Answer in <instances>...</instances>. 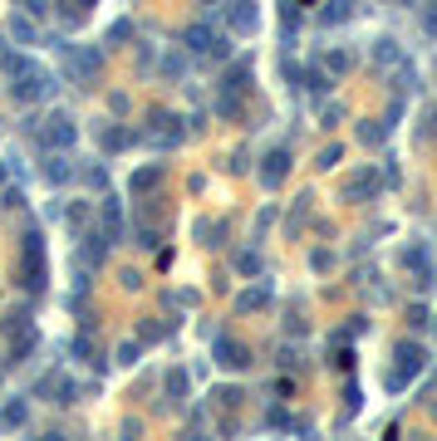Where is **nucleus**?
Instances as JSON below:
<instances>
[{"instance_id": "nucleus-6", "label": "nucleus", "mask_w": 437, "mask_h": 441, "mask_svg": "<svg viewBox=\"0 0 437 441\" xmlns=\"http://www.w3.org/2000/svg\"><path fill=\"white\" fill-rule=\"evenodd\" d=\"M226 25H231L236 35H256V25H260L256 0H231V6H226Z\"/></svg>"}, {"instance_id": "nucleus-29", "label": "nucleus", "mask_w": 437, "mask_h": 441, "mask_svg": "<svg viewBox=\"0 0 437 441\" xmlns=\"http://www.w3.org/2000/svg\"><path fill=\"white\" fill-rule=\"evenodd\" d=\"M378 59L393 64V59H398V44H393V39H378Z\"/></svg>"}, {"instance_id": "nucleus-34", "label": "nucleus", "mask_w": 437, "mask_h": 441, "mask_svg": "<svg viewBox=\"0 0 437 441\" xmlns=\"http://www.w3.org/2000/svg\"><path fill=\"white\" fill-rule=\"evenodd\" d=\"M359 138H364V142H384V128H368V123H364V128H359Z\"/></svg>"}, {"instance_id": "nucleus-38", "label": "nucleus", "mask_w": 437, "mask_h": 441, "mask_svg": "<svg viewBox=\"0 0 437 441\" xmlns=\"http://www.w3.org/2000/svg\"><path fill=\"white\" fill-rule=\"evenodd\" d=\"M403 6H413V0H403Z\"/></svg>"}, {"instance_id": "nucleus-18", "label": "nucleus", "mask_w": 437, "mask_h": 441, "mask_svg": "<svg viewBox=\"0 0 437 441\" xmlns=\"http://www.w3.org/2000/svg\"><path fill=\"white\" fill-rule=\"evenodd\" d=\"M69 353H74L79 363H89V368H103V353L93 348V339H89V334H84V339H74V344H69Z\"/></svg>"}, {"instance_id": "nucleus-4", "label": "nucleus", "mask_w": 437, "mask_h": 441, "mask_svg": "<svg viewBox=\"0 0 437 441\" xmlns=\"http://www.w3.org/2000/svg\"><path fill=\"white\" fill-rule=\"evenodd\" d=\"M39 177H44V187H69V182H74V162H69L60 147H44V157H39Z\"/></svg>"}, {"instance_id": "nucleus-37", "label": "nucleus", "mask_w": 437, "mask_h": 441, "mask_svg": "<svg viewBox=\"0 0 437 441\" xmlns=\"http://www.w3.org/2000/svg\"><path fill=\"white\" fill-rule=\"evenodd\" d=\"M432 123H437V108H432Z\"/></svg>"}, {"instance_id": "nucleus-33", "label": "nucleus", "mask_w": 437, "mask_h": 441, "mask_svg": "<svg viewBox=\"0 0 437 441\" xmlns=\"http://www.w3.org/2000/svg\"><path fill=\"white\" fill-rule=\"evenodd\" d=\"M25 10H30V15H39V20H44V15H49V0H25Z\"/></svg>"}, {"instance_id": "nucleus-19", "label": "nucleus", "mask_w": 437, "mask_h": 441, "mask_svg": "<svg viewBox=\"0 0 437 441\" xmlns=\"http://www.w3.org/2000/svg\"><path fill=\"white\" fill-rule=\"evenodd\" d=\"M157 182H162V167H138V172H133V182H128V187H133V191H138V196H143V191H152V187H157Z\"/></svg>"}, {"instance_id": "nucleus-28", "label": "nucleus", "mask_w": 437, "mask_h": 441, "mask_svg": "<svg viewBox=\"0 0 437 441\" xmlns=\"http://www.w3.org/2000/svg\"><path fill=\"white\" fill-rule=\"evenodd\" d=\"M324 64H330V69H335V74H344V69H349V64H354V59H349V54H344V49H335V54H330V59H324Z\"/></svg>"}, {"instance_id": "nucleus-14", "label": "nucleus", "mask_w": 437, "mask_h": 441, "mask_svg": "<svg viewBox=\"0 0 437 441\" xmlns=\"http://www.w3.org/2000/svg\"><path fill=\"white\" fill-rule=\"evenodd\" d=\"M98 142H103V152H123V147H133V142H138V133H128V128H103V133H98Z\"/></svg>"}, {"instance_id": "nucleus-10", "label": "nucleus", "mask_w": 437, "mask_h": 441, "mask_svg": "<svg viewBox=\"0 0 437 441\" xmlns=\"http://www.w3.org/2000/svg\"><path fill=\"white\" fill-rule=\"evenodd\" d=\"M108 245H114V241H108L103 231H89V236L79 241V260H84L89 270H98V265H103V255H108Z\"/></svg>"}, {"instance_id": "nucleus-15", "label": "nucleus", "mask_w": 437, "mask_h": 441, "mask_svg": "<svg viewBox=\"0 0 437 441\" xmlns=\"http://www.w3.org/2000/svg\"><path fill=\"white\" fill-rule=\"evenodd\" d=\"M35 348H39V334H30V328H25V334H15V344H10V358H6V363L15 368V363H25Z\"/></svg>"}, {"instance_id": "nucleus-5", "label": "nucleus", "mask_w": 437, "mask_h": 441, "mask_svg": "<svg viewBox=\"0 0 437 441\" xmlns=\"http://www.w3.org/2000/svg\"><path fill=\"white\" fill-rule=\"evenodd\" d=\"M98 69H103V54L98 49H79V54H69V79L79 84V88H89V84H98Z\"/></svg>"}, {"instance_id": "nucleus-3", "label": "nucleus", "mask_w": 437, "mask_h": 441, "mask_svg": "<svg viewBox=\"0 0 437 441\" xmlns=\"http://www.w3.org/2000/svg\"><path fill=\"white\" fill-rule=\"evenodd\" d=\"M79 142V123L69 118V113H49L44 118V128H39V147H60V152H69Z\"/></svg>"}, {"instance_id": "nucleus-22", "label": "nucleus", "mask_w": 437, "mask_h": 441, "mask_svg": "<svg viewBox=\"0 0 437 441\" xmlns=\"http://www.w3.org/2000/svg\"><path fill=\"white\" fill-rule=\"evenodd\" d=\"M10 35H15L20 44H35V39H39V30H35L25 15H10Z\"/></svg>"}, {"instance_id": "nucleus-13", "label": "nucleus", "mask_w": 437, "mask_h": 441, "mask_svg": "<svg viewBox=\"0 0 437 441\" xmlns=\"http://www.w3.org/2000/svg\"><path fill=\"white\" fill-rule=\"evenodd\" d=\"M25 328H30V304L6 309V319H0V334H6V339H15V334H25Z\"/></svg>"}, {"instance_id": "nucleus-25", "label": "nucleus", "mask_w": 437, "mask_h": 441, "mask_svg": "<svg viewBox=\"0 0 437 441\" xmlns=\"http://www.w3.org/2000/svg\"><path fill=\"white\" fill-rule=\"evenodd\" d=\"M0 206H6V211H25V191L20 187H6V191H0Z\"/></svg>"}, {"instance_id": "nucleus-23", "label": "nucleus", "mask_w": 437, "mask_h": 441, "mask_svg": "<svg viewBox=\"0 0 437 441\" xmlns=\"http://www.w3.org/2000/svg\"><path fill=\"white\" fill-rule=\"evenodd\" d=\"M168 397H172V402H182V397H187V373H182V368H172V373H168Z\"/></svg>"}, {"instance_id": "nucleus-9", "label": "nucleus", "mask_w": 437, "mask_h": 441, "mask_svg": "<svg viewBox=\"0 0 437 441\" xmlns=\"http://www.w3.org/2000/svg\"><path fill=\"white\" fill-rule=\"evenodd\" d=\"M211 353H216V363L231 368V373H236V368H251V353H246V344H236V339H216Z\"/></svg>"}, {"instance_id": "nucleus-32", "label": "nucleus", "mask_w": 437, "mask_h": 441, "mask_svg": "<svg viewBox=\"0 0 437 441\" xmlns=\"http://www.w3.org/2000/svg\"><path fill=\"white\" fill-rule=\"evenodd\" d=\"M118 363L133 368V363H138V344H123V348H118Z\"/></svg>"}, {"instance_id": "nucleus-12", "label": "nucleus", "mask_w": 437, "mask_h": 441, "mask_svg": "<svg viewBox=\"0 0 437 441\" xmlns=\"http://www.w3.org/2000/svg\"><path fill=\"white\" fill-rule=\"evenodd\" d=\"M108 241H123V206H118V196H108L103 201V226H98Z\"/></svg>"}, {"instance_id": "nucleus-35", "label": "nucleus", "mask_w": 437, "mask_h": 441, "mask_svg": "<svg viewBox=\"0 0 437 441\" xmlns=\"http://www.w3.org/2000/svg\"><path fill=\"white\" fill-rule=\"evenodd\" d=\"M6 177H10V167H6V162H0V187H6Z\"/></svg>"}, {"instance_id": "nucleus-16", "label": "nucleus", "mask_w": 437, "mask_h": 441, "mask_svg": "<svg viewBox=\"0 0 437 441\" xmlns=\"http://www.w3.org/2000/svg\"><path fill=\"white\" fill-rule=\"evenodd\" d=\"M49 402H60V407L79 402V382H74V377H54V388H49Z\"/></svg>"}, {"instance_id": "nucleus-36", "label": "nucleus", "mask_w": 437, "mask_h": 441, "mask_svg": "<svg viewBox=\"0 0 437 441\" xmlns=\"http://www.w3.org/2000/svg\"><path fill=\"white\" fill-rule=\"evenodd\" d=\"M202 6H206V10H211V6H216V0H202Z\"/></svg>"}, {"instance_id": "nucleus-30", "label": "nucleus", "mask_w": 437, "mask_h": 441, "mask_svg": "<svg viewBox=\"0 0 437 441\" xmlns=\"http://www.w3.org/2000/svg\"><path fill=\"white\" fill-rule=\"evenodd\" d=\"M138 245H143V250H157V231H152V226H138Z\"/></svg>"}, {"instance_id": "nucleus-24", "label": "nucleus", "mask_w": 437, "mask_h": 441, "mask_svg": "<svg viewBox=\"0 0 437 441\" xmlns=\"http://www.w3.org/2000/svg\"><path fill=\"white\" fill-rule=\"evenodd\" d=\"M84 187H93V191H103V187H108V172H103V162H89V167H84Z\"/></svg>"}, {"instance_id": "nucleus-8", "label": "nucleus", "mask_w": 437, "mask_h": 441, "mask_svg": "<svg viewBox=\"0 0 437 441\" xmlns=\"http://www.w3.org/2000/svg\"><path fill=\"white\" fill-rule=\"evenodd\" d=\"M25 426H30V402L25 397L0 402V431H25Z\"/></svg>"}, {"instance_id": "nucleus-1", "label": "nucleus", "mask_w": 437, "mask_h": 441, "mask_svg": "<svg viewBox=\"0 0 437 441\" xmlns=\"http://www.w3.org/2000/svg\"><path fill=\"white\" fill-rule=\"evenodd\" d=\"M10 93H15V103H49L54 93H60V79H54L44 64H25L15 79H10Z\"/></svg>"}, {"instance_id": "nucleus-26", "label": "nucleus", "mask_w": 437, "mask_h": 441, "mask_svg": "<svg viewBox=\"0 0 437 441\" xmlns=\"http://www.w3.org/2000/svg\"><path fill=\"white\" fill-rule=\"evenodd\" d=\"M236 270H241V274H260V255H256V250H241V255H236Z\"/></svg>"}, {"instance_id": "nucleus-17", "label": "nucleus", "mask_w": 437, "mask_h": 441, "mask_svg": "<svg viewBox=\"0 0 437 441\" xmlns=\"http://www.w3.org/2000/svg\"><path fill=\"white\" fill-rule=\"evenodd\" d=\"M354 15V0H330V6L319 10V25H344Z\"/></svg>"}, {"instance_id": "nucleus-27", "label": "nucleus", "mask_w": 437, "mask_h": 441, "mask_svg": "<svg viewBox=\"0 0 437 441\" xmlns=\"http://www.w3.org/2000/svg\"><path fill=\"white\" fill-rule=\"evenodd\" d=\"M168 334H172V323H143V339H148V344L168 339Z\"/></svg>"}, {"instance_id": "nucleus-21", "label": "nucleus", "mask_w": 437, "mask_h": 441, "mask_svg": "<svg viewBox=\"0 0 437 441\" xmlns=\"http://www.w3.org/2000/svg\"><path fill=\"white\" fill-rule=\"evenodd\" d=\"M64 220L79 231V226H89V220H93V206H89V201H74V206H64Z\"/></svg>"}, {"instance_id": "nucleus-7", "label": "nucleus", "mask_w": 437, "mask_h": 441, "mask_svg": "<svg viewBox=\"0 0 437 441\" xmlns=\"http://www.w3.org/2000/svg\"><path fill=\"white\" fill-rule=\"evenodd\" d=\"M285 172H290V147H270L265 152V167H260V182L265 187H280Z\"/></svg>"}, {"instance_id": "nucleus-31", "label": "nucleus", "mask_w": 437, "mask_h": 441, "mask_svg": "<svg viewBox=\"0 0 437 441\" xmlns=\"http://www.w3.org/2000/svg\"><path fill=\"white\" fill-rule=\"evenodd\" d=\"M128 35H133V25H128V20H118L114 30H108V44H118V39H128Z\"/></svg>"}, {"instance_id": "nucleus-2", "label": "nucleus", "mask_w": 437, "mask_h": 441, "mask_svg": "<svg viewBox=\"0 0 437 441\" xmlns=\"http://www.w3.org/2000/svg\"><path fill=\"white\" fill-rule=\"evenodd\" d=\"M20 274H25L20 285H25L30 294H35V290L44 294V231H30V236H25V265H20Z\"/></svg>"}, {"instance_id": "nucleus-20", "label": "nucleus", "mask_w": 437, "mask_h": 441, "mask_svg": "<svg viewBox=\"0 0 437 441\" xmlns=\"http://www.w3.org/2000/svg\"><path fill=\"white\" fill-rule=\"evenodd\" d=\"M265 304H270V290H246V294L236 299L241 314H256V309H265Z\"/></svg>"}, {"instance_id": "nucleus-11", "label": "nucleus", "mask_w": 437, "mask_h": 441, "mask_svg": "<svg viewBox=\"0 0 437 441\" xmlns=\"http://www.w3.org/2000/svg\"><path fill=\"white\" fill-rule=\"evenodd\" d=\"M152 142L157 147H177L182 142V128H177L172 113H152Z\"/></svg>"}]
</instances>
